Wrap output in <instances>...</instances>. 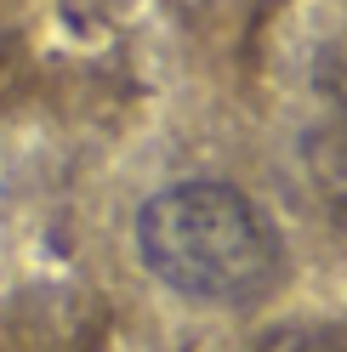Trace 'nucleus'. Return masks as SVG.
<instances>
[{
    "mask_svg": "<svg viewBox=\"0 0 347 352\" xmlns=\"http://www.w3.org/2000/svg\"><path fill=\"white\" fill-rule=\"evenodd\" d=\"M256 352H347V336L341 329H273V336L256 346Z\"/></svg>",
    "mask_w": 347,
    "mask_h": 352,
    "instance_id": "f03ea898",
    "label": "nucleus"
},
{
    "mask_svg": "<svg viewBox=\"0 0 347 352\" xmlns=\"http://www.w3.org/2000/svg\"><path fill=\"white\" fill-rule=\"evenodd\" d=\"M137 256L171 296L251 307L273 290L285 250L256 199L233 182H171L137 210Z\"/></svg>",
    "mask_w": 347,
    "mask_h": 352,
    "instance_id": "f257e3e1",
    "label": "nucleus"
}]
</instances>
